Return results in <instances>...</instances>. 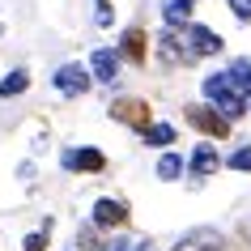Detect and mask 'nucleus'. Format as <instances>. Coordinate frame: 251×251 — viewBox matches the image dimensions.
I'll return each mask as SVG.
<instances>
[{
	"label": "nucleus",
	"instance_id": "obj_1",
	"mask_svg": "<svg viewBox=\"0 0 251 251\" xmlns=\"http://www.w3.org/2000/svg\"><path fill=\"white\" fill-rule=\"evenodd\" d=\"M204 98H209V102L230 119V124H234L238 115H247V98L234 90L230 73H213V77H204Z\"/></svg>",
	"mask_w": 251,
	"mask_h": 251
},
{
	"label": "nucleus",
	"instance_id": "obj_2",
	"mask_svg": "<svg viewBox=\"0 0 251 251\" xmlns=\"http://www.w3.org/2000/svg\"><path fill=\"white\" fill-rule=\"evenodd\" d=\"M187 124H192L200 136H209V141L230 136V119H226L217 106H204V102H192V106H187Z\"/></svg>",
	"mask_w": 251,
	"mask_h": 251
},
{
	"label": "nucleus",
	"instance_id": "obj_3",
	"mask_svg": "<svg viewBox=\"0 0 251 251\" xmlns=\"http://www.w3.org/2000/svg\"><path fill=\"white\" fill-rule=\"evenodd\" d=\"M111 119L115 124H128V128H149L153 124V106L141 102V98H119V102H111Z\"/></svg>",
	"mask_w": 251,
	"mask_h": 251
},
{
	"label": "nucleus",
	"instance_id": "obj_4",
	"mask_svg": "<svg viewBox=\"0 0 251 251\" xmlns=\"http://www.w3.org/2000/svg\"><path fill=\"white\" fill-rule=\"evenodd\" d=\"M51 81H55V90L64 94V98H81V94L94 85V77H90V68H85V64H60Z\"/></svg>",
	"mask_w": 251,
	"mask_h": 251
},
{
	"label": "nucleus",
	"instance_id": "obj_5",
	"mask_svg": "<svg viewBox=\"0 0 251 251\" xmlns=\"http://www.w3.org/2000/svg\"><path fill=\"white\" fill-rule=\"evenodd\" d=\"M222 247H226V238L217 234L213 226H196V230H187L171 251H222Z\"/></svg>",
	"mask_w": 251,
	"mask_h": 251
},
{
	"label": "nucleus",
	"instance_id": "obj_6",
	"mask_svg": "<svg viewBox=\"0 0 251 251\" xmlns=\"http://www.w3.org/2000/svg\"><path fill=\"white\" fill-rule=\"evenodd\" d=\"M60 166H64V171L98 175V171H106V158H102V149H64V153H60Z\"/></svg>",
	"mask_w": 251,
	"mask_h": 251
},
{
	"label": "nucleus",
	"instance_id": "obj_7",
	"mask_svg": "<svg viewBox=\"0 0 251 251\" xmlns=\"http://www.w3.org/2000/svg\"><path fill=\"white\" fill-rule=\"evenodd\" d=\"M94 226H98V230L128 226V204H124V200H98V204H94Z\"/></svg>",
	"mask_w": 251,
	"mask_h": 251
},
{
	"label": "nucleus",
	"instance_id": "obj_8",
	"mask_svg": "<svg viewBox=\"0 0 251 251\" xmlns=\"http://www.w3.org/2000/svg\"><path fill=\"white\" fill-rule=\"evenodd\" d=\"M90 77L94 81H102V85H111V81H119V55L111 51V47H102V51H94L90 55Z\"/></svg>",
	"mask_w": 251,
	"mask_h": 251
},
{
	"label": "nucleus",
	"instance_id": "obj_9",
	"mask_svg": "<svg viewBox=\"0 0 251 251\" xmlns=\"http://www.w3.org/2000/svg\"><path fill=\"white\" fill-rule=\"evenodd\" d=\"M183 39H187V47H192L196 55H217V51L226 47L222 34H217V30H209V26H187Z\"/></svg>",
	"mask_w": 251,
	"mask_h": 251
},
{
	"label": "nucleus",
	"instance_id": "obj_10",
	"mask_svg": "<svg viewBox=\"0 0 251 251\" xmlns=\"http://www.w3.org/2000/svg\"><path fill=\"white\" fill-rule=\"evenodd\" d=\"M158 55L166 60V64H192V60H196V51H192L187 39H179V34H162L158 39Z\"/></svg>",
	"mask_w": 251,
	"mask_h": 251
},
{
	"label": "nucleus",
	"instance_id": "obj_11",
	"mask_svg": "<svg viewBox=\"0 0 251 251\" xmlns=\"http://www.w3.org/2000/svg\"><path fill=\"white\" fill-rule=\"evenodd\" d=\"M119 51L128 55L132 64H145V55H149V34L141 26H128L124 30V43H119Z\"/></svg>",
	"mask_w": 251,
	"mask_h": 251
},
{
	"label": "nucleus",
	"instance_id": "obj_12",
	"mask_svg": "<svg viewBox=\"0 0 251 251\" xmlns=\"http://www.w3.org/2000/svg\"><path fill=\"white\" fill-rule=\"evenodd\" d=\"M187 171L196 175V179H209V175L222 171V158H217V149L213 145H196V153H192V166Z\"/></svg>",
	"mask_w": 251,
	"mask_h": 251
},
{
	"label": "nucleus",
	"instance_id": "obj_13",
	"mask_svg": "<svg viewBox=\"0 0 251 251\" xmlns=\"http://www.w3.org/2000/svg\"><path fill=\"white\" fill-rule=\"evenodd\" d=\"M192 9H196V0H162L166 26H187V22H192Z\"/></svg>",
	"mask_w": 251,
	"mask_h": 251
},
{
	"label": "nucleus",
	"instance_id": "obj_14",
	"mask_svg": "<svg viewBox=\"0 0 251 251\" xmlns=\"http://www.w3.org/2000/svg\"><path fill=\"white\" fill-rule=\"evenodd\" d=\"M187 171V162L179 158V153H162L158 158V179L162 183H179V175Z\"/></svg>",
	"mask_w": 251,
	"mask_h": 251
},
{
	"label": "nucleus",
	"instance_id": "obj_15",
	"mask_svg": "<svg viewBox=\"0 0 251 251\" xmlns=\"http://www.w3.org/2000/svg\"><path fill=\"white\" fill-rule=\"evenodd\" d=\"M30 90V73L26 68H13L9 77L0 81V98H17V94H26Z\"/></svg>",
	"mask_w": 251,
	"mask_h": 251
},
{
	"label": "nucleus",
	"instance_id": "obj_16",
	"mask_svg": "<svg viewBox=\"0 0 251 251\" xmlns=\"http://www.w3.org/2000/svg\"><path fill=\"white\" fill-rule=\"evenodd\" d=\"M141 141L145 145H175V128L171 124H149V128H141Z\"/></svg>",
	"mask_w": 251,
	"mask_h": 251
},
{
	"label": "nucleus",
	"instance_id": "obj_17",
	"mask_svg": "<svg viewBox=\"0 0 251 251\" xmlns=\"http://www.w3.org/2000/svg\"><path fill=\"white\" fill-rule=\"evenodd\" d=\"M230 166H234V171H251V145H238L234 153H230Z\"/></svg>",
	"mask_w": 251,
	"mask_h": 251
},
{
	"label": "nucleus",
	"instance_id": "obj_18",
	"mask_svg": "<svg viewBox=\"0 0 251 251\" xmlns=\"http://www.w3.org/2000/svg\"><path fill=\"white\" fill-rule=\"evenodd\" d=\"M47 247V226H43V234H26V243H22V251H43Z\"/></svg>",
	"mask_w": 251,
	"mask_h": 251
},
{
	"label": "nucleus",
	"instance_id": "obj_19",
	"mask_svg": "<svg viewBox=\"0 0 251 251\" xmlns=\"http://www.w3.org/2000/svg\"><path fill=\"white\" fill-rule=\"evenodd\" d=\"M230 9H234L238 22H251V0H230Z\"/></svg>",
	"mask_w": 251,
	"mask_h": 251
},
{
	"label": "nucleus",
	"instance_id": "obj_20",
	"mask_svg": "<svg viewBox=\"0 0 251 251\" xmlns=\"http://www.w3.org/2000/svg\"><path fill=\"white\" fill-rule=\"evenodd\" d=\"M111 22H115V9H111V0H102L98 4V26H111Z\"/></svg>",
	"mask_w": 251,
	"mask_h": 251
},
{
	"label": "nucleus",
	"instance_id": "obj_21",
	"mask_svg": "<svg viewBox=\"0 0 251 251\" xmlns=\"http://www.w3.org/2000/svg\"><path fill=\"white\" fill-rule=\"evenodd\" d=\"M128 251H153V247H149V238H141V243H128Z\"/></svg>",
	"mask_w": 251,
	"mask_h": 251
},
{
	"label": "nucleus",
	"instance_id": "obj_22",
	"mask_svg": "<svg viewBox=\"0 0 251 251\" xmlns=\"http://www.w3.org/2000/svg\"><path fill=\"white\" fill-rule=\"evenodd\" d=\"M98 4H102V0H98Z\"/></svg>",
	"mask_w": 251,
	"mask_h": 251
}]
</instances>
